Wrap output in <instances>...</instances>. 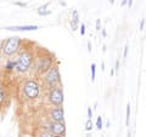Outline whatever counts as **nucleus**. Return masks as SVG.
I'll return each instance as SVG.
<instances>
[{
    "mask_svg": "<svg viewBox=\"0 0 146 137\" xmlns=\"http://www.w3.org/2000/svg\"><path fill=\"white\" fill-rule=\"evenodd\" d=\"M5 70L6 72H13V70H16V61L7 60L6 63H5Z\"/></svg>",
    "mask_w": 146,
    "mask_h": 137,
    "instance_id": "nucleus-13",
    "label": "nucleus"
},
{
    "mask_svg": "<svg viewBox=\"0 0 146 137\" xmlns=\"http://www.w3.org/2000/svg\"><path fill=\"white\" fill-rule=\"evenodd\" d=\"M91 117H93V111L91 108H88V119H91Z\"/></svg>",
    "mask_w": 146,
    "mask_h": 137,
    "instance_id": "nucleus-24",
    "label": "nucleus"
},
{
    "mask_svg": "<svg viewBox=\"0 0 146 137\" xmlns=\"http://www.w3.org/2000/svg\"><path fill=\"white\" fill-rule=\"evenodd\" d=\"M38 137H54V135L52 134H50L49 131H44V132H42Z\"/></svg>",
    "mask_w": 146,
    "mask_h": 137,
    "instance_id": "nucleus-18",
    "label": "nucleus"
},
{
    "mask_svg": "<svg viewBox=\"0 0 146 137\" xmlns=\"http://www.w3.org/2000/svg\"><path fill=\"white\" fill-rule=\"evenodd\" d=\"M34 58H35V55L33 51H31L28 49L22 50L18 53L17 60H16V70L18 73H21V74L27 73L32 68V66H33Z\"/></svg>",
    "mask_w": 146,
    "mask_h": 137,
    "instance_id": "nucleus-2",
    "label": "nucleus"
},
{
    "mask_svg": "<svg viewBox=\"0 0 146 137\" xmlns=\"http://www.w3.org/2000/svg\"><path fill=\"white\" fill-rule=\"evenodd\" d=\"M80 35H82V36L85 35V24H84V23L80 24Z\"/></svg>",
    "mask_w": 146,
    "mask_h": 137,
    "instance_id": "nucleus-19",
    "label": "nucleus"
},
{
    "mask_svg": "<svg viewBox=\"0 0 146 137\" xmlns=\"http://www.w3.org/2000/svg\"><path fill=\"white\" fill-rule=\"evenodd\" d=\"M127 5L129 6V7L133 6V0H128V4H127Z\"/></svg>",
    "mask_w": 146,
    "mask_h": 137,
    "instance_id": "nucleus-25",
    "label": "nucleus"
},
{
    "mask_svg": "<svg viewBox=\"0 0 146 137\" xmlns=\"http://www.w3.org/2000/svg\"><path fill=\"white\" fill-rule=\"evenodd\" d=\"M86 137H91V136H90V135H89V134H88V135H86Z\"/></svg>",
    "mask_w": 146,
    "mask_h": 137,
    "instance_id": "nucleus-35",
    "label": "nucleus"
},
{
    "mask_svg": "<svg viewBox=\"0 0 146 137\" xmlns=\"http://www.w3.org/2000/svg\"><path fill=\"white\" fill-rule=\"evenodd\" d=\"M49 4H50V3H46L45 5L40 6V7L38 9V15H39V16H48V15H50V13H51V11H50V10H46L48 6H49Z\"/></svg>",
    "mask_w": 146,
    "mask_h": 137,
    "instance_id": "nucleus-12",
    "label": "nucleus"
},
{
    "mask_svg": "<svg viewBox=\"0 0 146 137\" xmlns=\"http://www.w3.org/2000/svg\"><path fill=\"white\" fill-rule=\"evenodd\" d=\"M144 28H145V20L143 18V20L140 21V26H139V30H144Z\"/></svg>",
    "mask_w": 146,
    "mask_h": 137,
    "instance_id": "nucleus-20",
    "label": "nucleus"
},
{
    "mask_svg": "<svg viewBox=\"0 0 146 137\" xmlns=\"http://www.w3.org/2000/svg\"><path fill=\"white\" fill-rule=\"evenodd\" d=\"M90 75H91V81H95V78H96V65L95 63H91L90 66Z\"/></svg>",
    "mask_w": 146,
    "mask_h": 137,
    "instance_id": "nucleus-14",
    "label": "nucleus"
},
{
    "mask_svg": "<svg viewBox=\"0 0 146 137\" xmlns=\"http://www.w3.org/2000/svg\"><path fill=\"white\" fill-rule=\"evenodd\" d=\"M127 4H128V0H123V1H122V4H121V6H125Z\"/></svg>",
    "mask_w": 146,
    "mask_h": 137,
    "instance_id": "nucleus-26",
    "label": "nucleus"
},
{
    "mask_svg": "<svg viewBox=\"0 0 146 137\" xmlns=\"http://www.w3.org/2000/svg\"><path fill=\"white\" fill-rule=\"evenodd\" d=\"M78 26H79V15H78V11H77V10H73V12H72V20H71L72 30H73V32L77 30Z\"/></svg>",
    "mask_w": 146,
    "mask_h": 137,
    "instance_id": "nucleus-10",
    "label": "nucleus"
},
{
    "mask_svg": "<svg viewBox=\"0 0 146 137\" xmlns=\"http://www.w3.org/2000/svg\"><path fill=\"white\" fill-rule=\"evenodd\" d=\"M88 51H89V53L91 52V43H90V41L88 43Z\"/></svg>",
    "mask_w": 146,
    "mask_h": 137,
    "instance_id": "nucleus-27",
    "label": "nucleus"
},
{
    "mask_svg": "<svg viewBox=\"0 0 146 137\" xmlns=\"http://www.w3.org/2000/svg\"><path fill=\"white\" fill-rule=\"evenodd\" d=\"M115 69H113V68H111V72H110V74H111V76H113V75H115Z\"/></svg>",
    "mask_w": 146,
    "mask_h": 137,
    "instance_id": "nucleus-28",
    "label": "nucleus"
},
{
    "mask_svg": "<svg viewBox=\"0 0 146 137\" xmlns=\"http://www.w3.org/2000/svg\"><path fill=\"white\" fill-rule=\"evenodd\" d=\"M85 130L90 132L91 130H93V121H91V119H88L86 120V124H85Z\"/></svg>",
    "mask_w": 146,
    "mask_h": 137,
    "instance_id": "nucleus-16",
    "label": "nucleus"
},
{
    "mask_svg": "<svg viewBox=\"0 0 146 137\" xmlns=\"http://www.w3.org/2000/svg\"><path fill=\"white\" fill-rule=\"evenodd\" d=\"M22 41L23 40L18 36H11V38L4 40L1 45V53L6 57H11L13 55L18 53L22 46Z\"/></svg>",
    "mask_w": 146,
    "mask_h": 137,
    "instance_id": "nucleus-3",
    "label": "nucleus"
},
{
    "mask_svg": "<svg viewBox=\"0 0 146 137\" xmlns=\"http://www.w3.org/2000/svg\"><path fill=\"white\" fill-rule=\"evenodd\" d=\"M44 78V83L45 86L50 90L56 86H61V74H60V69L57 66H52L50 69L43 75Z\"/></svg>",
    "mask_w": 146,
    "mask_h": 137,
    "instance_id": "nucleus-5",
    "label": "nucleus"
},
{
    "mask_svg": "<svg viewBox=\"0 0 146 137\" xmlns=\"http://www.w3.org/2000/svg\"><path fill=\"white\" fill-rule=\"evenodd\" d=\"M39 29V26L35 24H27V26H10L6 27V30L10 32H28V30H36Z\"/></svg>",
    "mask_w": 146,
    "mask_h": 137,
    "instance_id": "nucleus-9",
    "label": "nucleus"
},
{
    "mask_svg": "<svg viewBox=\"0 0 146 137\" xmlns=\"http://www.w3.org/2000/svg\"><path fill=\"white\" fill-rule=\"evenodd\" d=\"M15 5L20 6V7H26V6H27V4H26V3H20V1H15Z\"/></svg>",
    "mask_w": 146,
    "mask_h": 137,
    "instance_id": "nucleus-22",
    "label": "nucleus"
},
{
    "mask_svg": "<svg viewBox=\"0 0 146 137\" xmlns=\"http://www.w3.org/2000/svg\"><path fill=\"white\" fill-rule=\"evenodd\" d=\"M102 137H104V136H102Z\"/></svg>",
    "mask_w": 146,
    "mask_h": 137,
    "instance_id": "nucleus-36",
    "label": "nucleus"
},
{
    "mask_svg": "<svg viewBox=\"0 0 146 137\" xmlns=\"http://www.w3.org/2000/svg\"><path fill=\"white\" fill-rule=\"evenodd\" d=\"M129 124H130V103H128L125 111V125L129 126Z\"/></svg>",
    "mask_w": 146,
    "mask_h": 137,
    "instance_id": "nucleus-15",
    "label": "nucleus"
},
{
    "mask_svg": "<svg viewBox=\"0 0 146 137\" xmlns=\"http://www.w3.org/2000/svg\"><path fill=\"white\" fill-rule=\"evenodd\" d=\"M54 56L48 51L38 53L34 58V70L38 75H44L54 66Z\"/></svg>",
    "mask_w": 146,
    "mask_h": 137,
    "instance_id": "nucleus-1",
    "label": "nucleus"
},
{
    "mask_svg": "<svg viewBox=\"0 0 146 137\" xmlns=\"http://www.w3.org/2000/svg\"><path fill=\"white\" fill-rule=\"evenodd\" d=\"M101 70H102V72L105 70V63H104V62L101 63Z\"/></svg>",
    "mask_w": 146,
    "mask_h": 137,
    "instance_id": "nucleus-31",
    "label": "nucleus"
},
{
    "mask_svg": "<svg viewBox=\"0 0 146 137\" xmlns=\"http://www.w3.org/2000/svg\"><path fill=\"white\" fill-rule=\"evenodd\" d=\"M128 137H130V132H128Z\"/></svg>",
    "mask_w": 146,
    "mask_h": 137,
    "instance_id": "nucleus-34",
    "label": "nucleus"
},
{
    "mask_svg": "<svg viewBox=\"0 0 146 137\" xmlns=\"http://www.w3.org/2000/svg\"><path fill=\"white\" fill-rule=\"evenodd\" d=\"M50 121H65V109L62 106L52 107L49 111Z\"/></svg>",
    "mask_w": 146,
    "mask_h": 137,
    "instance_id": "nucleus-8",
    "label": "nucleus"
},
{
    "mask_svg": "<svg viewBox=\"0 0 146 137\" xmlns=\"http://www.w3.org/2000/svg\"><path fill=\"white\" fill-rule=\"evenodd\" d=\"M118 68H119V61L117 60V62H116V69H118Z\"/></svg>",
    "mask_w": 146,
    "mask_h": 137,
    "instance_id": "nucleus-30",
    "label": "nucleus"
},
{
    "mask_svg": "<svg viewBox=\"0 0 146 137\" xmlns=\"http://www.w3.org/2000/svg\"><path fill=\"white\" fill-rule=\"evenodd\" d=\"M128 50H129V47H128V45H125V46H124V51H123V58H127V56H128Z\"/></svg>",
    "mask_w": 146,
    "mask_h": 137,
    "instance_id": "nucleus-21",
    "label": "nucleus"
},
{
    "mask_svg": "<svg viewBox=\"0 0 146 137\" xmlns=\"http://www.w3.org/2000/svg\"><path fill=\"white\" fill-rule=\"evenodd\" d=\"M48 101L52 107L62 106L63 101H65V95H63V90L61 86H56V88H52L49 90Z\"/></svg>",
    "mask_w": 146,
    "mask_h": 137,
    "instance_id": "nucleus-6",
    "label": "nucleus"
},
{
    "mask_svg": "<svg viewBox=\"0 0 146 137\" xmlns=\"http://www.w3.org/2000/svg\"><path fill=\"white\" fill-rule=\"evenodd\" d=\"M106 35H107L106 29H102V36H104V38H106Z\"/></svg>",
    "mask_w": 146,
    "mask_h": 137,
    "instance_id": "nucleus-29",
    "label": "nucleus"
},
{
    "mask_svg": "<svg viewBox=\"0 0 146 137\" xmlns=\"http://www.w3.org/2000/svg\"><path fill=\"white\" fill-rule=\"evenodd\" d=\"M48 131L55 136H65L66 135L65 121H50V124L48 125Z\"/></svg>",
    "mask_w": 146,
    "mask_h": 137,
    "instance_id": "nucleus-7",
    "label": "nucleus"
},
{
    "mask_svg": "<svg viewBox=\"0 0 146 137\" xmlns=\"http://www.w3.org/2000/svg\"><path fill=\"white\" fill-rule=\"evenodd\" d=\"M7 99V90L3 84H0V106H3Z\"/></svg>",
    "mask_w": 146,
    "mask_h": 137,
    "instance_id": "nucleus-11",
    "label": "nucleus"
},
{
    "mask_svg": "<svg viewBox=\"0 0 146 137\" xmlns=\"http://www.w3.org/2000/svg\"><path fill=\"white\" fill-rule=\"evenodd\" d=\"M54 137H65V136H55V135H54Z\"/></svg>",
    "mask_w": 146,
    "mask_h": 137,
    "instance_id": "nucleus-33",
    "label": "nucleus"
},
{
    "mask_svg": "<svg viewBox=\"0 0 146 137\" xmlns=\"http://www.w3.org/2000/svg\"><path fill=\"white\" fill-rule=\"evenodd\" d=\"M100 28H101V20H96V29L100 30Z\"/></svg>",
    "mask_w": 146,
    "mask_h": 137,
    "instance_id": "nucleus-23",
    "label": "nucleus"
},
{
    "mask_svg": "<svg viewBox=\"0 0 146 137\" xmlns=\"http://www.w3.org/2000/svg\"><path fill=\"white\" fill-rule=\"evenodd\" d=\"M96 127L99 130L102 129V118L101 117H98V119H96Z\"/></svg>",
    "mask_w": 146,
    "mask_h": 137,
    "instance_id": "nucleus-17",
    "label": "nucleus"
},
{
    "mask_svg": "<svg viewBox=\"0 0 146 137\" xmlns=\"http://www.w3.org/2000/svg\"><path fill=\"white\" fill-rule=\"evenodd\" d=\"M110 3H111V4H113V3H115V0H110Z\"/></svg>",
    "mask_w": 146,
    "mask_h": 137,
    "instance_id": "nucleus-32",
    "label": "nucleus"
},
{
    "mask_svg": "<svg viewBox=\"0 0 146 137\" xmlns=\"http://www.w3.org/2000/svg\"><path fill=\"white\" fill-rule=\"evenodd\" d=\"M22 91H23V95L26 96L31 101H34L39 97L40 91H42V86H40L39 81L34 79V78H31V79H27L23 85H22Z\"/></svg>",
    "mask_w": 146,
    "mask_h": 137,
    "instance_id": "nucleus-4",
    "label": "nucleus"
}]
</instances>
